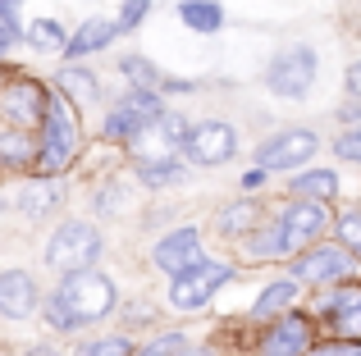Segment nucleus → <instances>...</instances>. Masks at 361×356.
I'll use <instances>...</instances> for the list:
<instances>
[{
  "instance_id": "nucleus-14",
  "label": "nucleus",
  "mask_w": 361,
  "mask_h": 356,
  "mask_svg": "<svg viewBox=\"0 0 361 356\" xmlns=\"http://www.w3.org/2000/svg\"><path fill=\"white\" fill-rule=\"evenodd\" d=\"M298 247H302L298 233L283 220L261 224V229H252V238H247V256H256V260H288V256H298Z\"/></svg>"
},
{
  "instance_id": "nucleus-40",
  "label": "nucleus",
  "mask_w": 361,
  "mask_h": 356,
  "mask_svg": "<svg viewBox=\"0 0 361 356\" xmlns=\"http://www.w3.org/2000/svg\"><path fill=\"white\" fill-rule=\"evenodd\" d=\"M178 356H215V352H211V348H183Z\"/></svg>"
},
{
  "instance_id": "nucleus-19",
  "label": "nucleus",
  "mask_w": 361,
  "mask_h": 356,
  "mask_svg": "<svg viewBox=\"0 0 361 356\" xmlns=\"http://www.w3.org/2000/svg\"><path fill=\"white\" fill-rule=\"evenodd\" d=\"M178 18H183L192 32H220L224 27V5L220 0H183V5H178Z\"/></svg>"
},
{
  "instance_id": "nucleus-37",
  "label": "nucleus",
  "mask_w": 361,
  "mask_h": 356,
  "mask_svg": "<svg viewBox=\"0 0 361 356\" xmlns=\"http://www.w3.org/2000/svg\"><path fill=\"white\" fill-rule=\"evenodd\" d=\"M265 183V174L261 170H252V174H243V192H247V187H261Z\"/></svg>"
},
{
  "instance_id": "nucleus-39",
  "label": "nucleus",
  "mask_w": 361,
  "mask_h": 356,
  "mask_svg": "<svg viewBox=\"0 0 361 356\" xmlns=\"http://www.w3.org/2000/svg\"><path fill=\"white\" fill-rule=\"evenodd\" d=\"M343 119H348V124H357V119H361V106H343Z\"/></svg>"
},
{
  "instance_id": "nucleus-21",
  "label": "nucleus",
  "mask_w": 361,
  "mask_h": 356,
  "mask_svg": "<svg viewBox=\"0 0 361 356\" xmlns=\"http://www.w3.org/2000/svg\"><path fill=\"white\" fill-rule=\"evenodd\" d=\"M298 297V284L293 279H279L261 293V302L252 306V320H270V315H288V302Z\"/></svg>"
},
{
  "instance_id": "nucleus-15",
  "label": "nucleus",
  "mask_w": 361,
  "mask_h": 356,
  "mask_svg": "<svg viewBox=\"0 0 361 356\" xmlns=\"http://www.w3.org/2000/svg\"><path fill=\"white\" fill-rule=\"evenodd\" d=\"M320 315L334 320V329L343 338H361V288H338L320 302Z\"/></svg>"
},
{
  "instance_id": "nucleus-31",
  "label": "nucleus",
  "mask_w": 361,
  "mask_h": 356,
  "mask_svg": "<svg viewBox=\"0 0 361 356\" xmlns=\"http://www.w3.org/2000/svg\"><path fill=\"white\" fill-rule=\"evenodd\" d=\"M183 348H188V338H183V333H160L156 343H147V348H142V352H133V356H178Z\"/></svg>"
},
{
  "instance_id": "nucleus-22",
  "label": "nucleus",
  "mask_w": 361,
  "mask_h": 356,
  "mask_svg": "<svg viewBox=\"0 0 361 356\" xmlns=\"http://www.w3.org/2000/svg\"><path fill=\"white\" fill-rule=\"evenodd\" d=\"M0 160L5 165H32L37 160V142L23 133V128H5V133H0Z\"/></svg>"
},
{
  "instance_id": "nucleus-1",
  "label": "nucleus",
  "mask_w": 361,
  "mask_h": 356,
  "mask_svg": "<svg viewBox=\"0 0 361 356\" xmlns=\"http://www.w3.org/2000/svg\"><path fill=\"white\" fill-rule=\"evenodd\" d=\"M115 306H119L115 284L97 269H82V274L60 279V288L46 297V320H51V329H82V324L106 320Z\"/></svg>"
},
{
  "instance_id": "nucleus-5",
  "label": "nucleus",
  "mask_w": 361,
  "mask_h": 356,
  "mask_svg": "<svg viewBox=\"0 0 361 356\" xmlns=\"http://www.w3.org/2000/svg\"><path fill=\"white\" fill-rule=\"evenodd\" d=\"M233 279V265L229 260H197L188 274H178V279H169V306L174 311H202L206 302H211L215 293H220L224 284Z\"/></svg>"
},
{
  "instance_id": "nucleus-26",
  "label": "nucleus",
  "mask_w": 361,
  "mask_h": 356,
  "mask_svg": "<svg viewBox=\"0 0 361 356\" xmlns=\"http://www.w3.org/2000/svg\"><path fill=\"white\" fill-rule=\"evenodd\" d=\"M119 106H123V110H133V115H137V119H142V124H151V119H160V115H169V110H165V101H160V96H156V91H142V87H133V91H128V96H123V101H119Z\"/></svg>"
},
{
  "instance_id": "nucleus-11",
  "label": "nucleus",
  "mask_w": 361,
  "mask_h": 356,
  "mask_svg": "<svg viewBox=\"0 0 361 356\" xmlns=\"http://www.w3.org/2000/svg\"><path fill=\"white\" fill-rule=\"evenodd\" d=\"M151 260H156V269H165L169 279L188 274V269L202 260V233H197V229H174L169 238H160V242H156Z\"/></svg>"
},
{
  "instance_id": "nucleus-30",
  "label": "nucleus",
  "mask_w": 361,
  "mask_h": 356,
  "mask_svg": "<svg viewBox=\"0 0 361 356\" xmlns=\"http://www.w3.org/2000/svg\"><path fill=\"white\" fill-rule=\"evenodd\" d=\"M64 96H69V91H73V96H82V101H92V96H97V78H92V73H82V69H64Z\"/></svg>"
},
{
  "instance_id": "nucleus-29",
  "label": "nucleus",
  "mask_w": 361,
  "mask_h": 356,
  "mask_svg": "<svg viewBox=\"0 0 361 356\" xmlns=\"http://www.w3.org/2000/svg\"><path fill=\"white\" fill-rule=\"evenodd\" d=\"M55 201H60V192H55L51 183H37V187H27V192L18 196V205H23L27 215H42V210H51Z\"/></svg>"
},
{
  "instance_id": "nucleus-35",
  "label": "nucleus",
  "mask_w": 361,
  "mask_h": 356,
  "mask_svg": "<svg viewBox=\"0 0 361 356\" xmlns=\"http://www.w3.org/2000/svg\"><path fill=\"white\" fill-rule=\"evenodd\" d=\"M307 356H361V343H325V348H316Z\"/></svg>"
},
{
  "instance_id": "nucleus-8",
  "label": "nucleus",
  "mask_w": 361,
  "mask_h": 356,
  "mask_svg": "<svg viewBox=\"0 0 361 356\" xmlns=\"http://www.w3.org/2000/svg\"><path fill=\"white\" fill-rule=\"evenodd\" d=\"M357 274V256L338 242H316V247L298 251L293 260V284H343Z\"/></svg>"
},
{
  "instance_id": "nucleus-34",
  "label": "nucleus",
  "mask_w": 361,
  "mask_h": 356,
  "mask_svg": "<svg viewBox=\"0 0 361 356\" xmlns=\"http://www.w3.org/2000/svg\"><path fill=\"white\" fill-rule=\"evenodd\" d=\"M334 151H338V160L361 165V124H357V128H348V133L338 137V142H334Z\"/></svg>"
},
{
  "instance_id": "nucleus-36",
  "label": "nucleus",
  "mask_w": 361,
  "mask_h": 356,
  "mask_svg": "<svg viewBox=\"0 0 361 356\" xmlns=\"http://www.w3.org/2000/svg\"><path fill=\"white\" fill-rule=\"evenodd\" d=\"M348 96H353L357 106H361V60L353 64V69H348Z\"/></svg>"
},
{
  "instance_id": "nucleus-28",
  "label": "nucleus",
  "mask_w": 361,
  "mask_h": 356,
  "mask_svg": "<svg viewBox=\"0 0 361 356\" xmlns=\"http://www.w3.org/2000/svg\"><path fill=\"white\" fill-rule=\"evenodd\" d=\"M334 233H338V247H348L353 256H361V210H348L334 220Z\"/></svg>"
},
{
  "instance_id": "nucleus-10",
  "label": "nucleus",
  "mask_w": 361,
  "mask_h": 356,
  "mask_svg": "<svg viewBox=\"0 0 361 356\" xmlns=\"http://www.w3.org/2000/svg\"><path fill=\"white\" fill-rule=\"evenodd\" d=\"M46 106H51V96H46V87L37 78H14L0 91V119L9 128H23V133L46 119Z\"/></svg>"
},
{
  "instance_id": "nucleus-9",
  "label": "nucleus",
  "mask_w": 361,
  "mask_h": 356,
  "mask_svg": "<svg viewBox=\"0 0 361 356\" xmlns=\"http://www.w3.org/2000/svg\"><path fill=\"white\" fill-rule=\"evenodd\" d=\"M183 155L192 165H202V170H211V165H229L233 155H238V133H233L224 119H206V124L188 128Z\"/></svg>"
},
{
  "instance_id": "nucleus-25",
  "label": "nucleus",
  "mask_w": 361,
  "mask_h": 356,
  "mask_svg": "<svg viewBox=\"0 0 361 356\" xmlns=\"http://www.w3.org/2000/svg\"><path fill=\"white\" fill-rule=\"evenodd\" d=\"M123 73L133 78V87H142V91H156L160 82H165V73L156 69L151 60H142V55H123V64H119Z\"/></svg>"
},
{
  "instance_id": "nucleus-7",
  "label": "nucleus",
  "mask_w": 361,
  "mask_h": 356,
  "mask_svg": "<svg viewBox=\"0 0 361 356\" xmlns=\"http://www.w3.org/2000/svg\"><path fill=\"white\" fill-rule=\"evenodd\" d=\"M311 155H320V137L311 128H283L270 142L256 146V170L261 174H293L302 165H311Z\"/></svg>"
},
{
  "instance_id": "nucleus-17",
  "label": "nucleus",
  "mask_w": 361,
  "mask_h": 356,
  "mask_svg": "<svg viewBox=\"0 0 361 356\" xmlns=\"http://www.w3.org/2000/svg\"><path fill=\"white\" fill-rule=\"evenodd\" d=\"M110 37H115V23H110V18H87V23H82L78 32H69L64 60H82V55L101 51V46H110Z\"/></svg>"
},
{
  "instance_id": "nucleus-32",
  "label": "nucleus",
  "mask_w": 361,
  "mask_h": 356,
  "mask_svg": "<svg viewBox=\"0 0 361 356\" xmlns=\"http://www.w3.org/2000/svg\"><path fill=\"white\" fill-rule=\"evenodd\" d=\"M147 9H151V0H123V14L115 18V32H133L147 18Z\"/></svg>"
},
{
  "instance_id": "nucleus-6",
  "label": "nucleus",
  "mask_w": 361,
  "mask_h": 356,
  "mask_svg": "<svg viewBox=\"0 0 361 356\" xmlns=\"http://www.w3.org/2000/svg\"><path fill=\"white\" fill-rule=\"evenodd\" d=\"M183 137H188V124H183V115H160V119H151V124H142V133L128 142V151H133V165H137V170L174 165V151L183 146Z\"/></svg>"
},
{
  "instance_id": "nucleus-16",
  "label": "nucleus",
  "mask_w": 361,
  "mask_h": 356,
  "mask_svg": "<svg viewBox=\"0 0 361 356\" xmlns=\"http://www.w3.org/2000/svg\"><path fill=\"white\" fill-rule=\"evenodd\" d=\"M279 220L298 233V242H311L325 229H334V215L325 210V201H288V210H283Z\"/></svg>"
},
{
  "instance_id": "nucleus-18",
  "label": "nucleus",
  "mask_w": 361,
  "mask_h": 356,
  "mask_svg": "<svg viewBox=\"0 0 361 356\" xmlns=\"http://www.w3.org/2000/svg\"><path fill=\"white\" fill-rule=\"evenodd\" d=\"M293 201H329V196L338 192V174L334 170H307L293 178Z\"/></svg>"
},
{
  "instance_id": "nucleus-3",
  "label": "nucleus",
  "mask_w": 361,
  "mask_h": 356,
  "mask_svg": "<svg viewBox=\"0 0 361 356\" xmlns=\"http://www.w3.org/2000/svg\"><path fill=\"white\" fill-rule=\"evenodd\" d=\"M101 247H106V242H101V229H92V224H82V220H69V224H60V229L51 233V242H46V265H51L60 279L82 274V269L97 265Z\"/></svg>"
},
{
  "instance_id": "nucleus-23",
  "label": "nucleus",
  "mask_w": 361,
  "mask_h": 356,
  "mask_svg": "<svg viewBox=\"0 0 361 356\" xmlns=\"http://www.w3.org/2000/svg\"><path fill=\"white\" fill-rule=\"evenodd\" d=\"M137 133H142V119L133 115V110H123V106H115L110 119L101 124V137H106V142H133Z\"/></svg>"
},
{
  "instance_id": "nucleus-13",
  "label": "nucleus",
  "mask_w": 361,
  "mask_h": 356,
  "mask_svg": "<svg viewBox=\"0 0 361 356\" xmlns=\"http://www.w3.org/2000/svg\"><path fill=\"white\" fill-rule=\"evenodd\" d=\"M42 306V293H37V279L27 269H5L0 274V315L5 320H27Z\"/></svg>"
},
{
  "instance_id": "nucleus-33",
  "label": "nucleus",
  "mask_w": 361,
  "mask_h": 356,
  "mask_svg": "<svg viewBox=\"0 0 361 356\" xmlns=\"http://www.w3.org/2000/svg\"><path fill=\"white\" fill-rule=\"evenodd\" d=\"M183 178V170L178 165H156V170H137V183H147V187H169V183H178Z\"/></svg>"
},
{
  "instance_id": "nucleus-4",
  "label": "nucleus",
  "mask_w": 361,
  "mask_h": 356,
  "mask_svg": "<svg viewBox=\"0 0 361 356\" xmlns=\"http://www.w3.org/2000/svg\"><path fill=\"white\" fill-rule=\"evenodd\" d=\"M316 69H320L316 46H283L265 69V87L283 101H302L311 91V82H316Z\"/></svg>"
},
{
  "instance_id": "nucleus-24",
  "label": "nucleus",
  "mask_w": 361,
  "mask_h": 356,
  "mask_svg": "<svg viewBox=\"0 0 361 356\" xmlns=\"http://www.w3.org/2000/svg\"><path fill=\"white\" fill-rule=\"evenodd\" d=\"M23 37L32 46H42V51H64V46H69V37H64V27L55 23V18H37V23H27Z\"/></svg>"
},
{
  "instance_id": "nucleus-27",
  "label": "nucleus",
  "mask_w": 361,
  "mask_h": 356,
  "mask_svg": "<svg viewBox=\"0 0 361 356\" xmlns=\"http://www.w3.org/2000/svg\"><path fill=\"white\" fill-rule=\"evenodd\" d=\"M78 356H133V343L123 338V333H106V338H92L82 343Z\"/></svg>"
},
{
  "instance_id": "nucleus-20",
  "label": "nucleus",
  "mask_w": 361,
  "mask_h": 356,
  "mask_svg": "<svg viewBox=\"0 0 361 356\" xmlns=\"http://www.w3.org/2000/svg\"><path fill=\"white\" fill-rule=\"evenodd\" d=\"M252 229H256V205L247 201V196L215 215V233H220V238H243V233H252Z\"/></svg>"
},
{
  "instance_id": "nucleus-12",
  "label": "nucleus",
  "mask_w": 361,
  "mask_h": 356,
  "mask_svg": "<svg viewBox=\"0 0 361 356\" xmlns=\"http://www.w3.org/2000/svg\"><path fill=\"white\" fill-rule=\"evenodd\" d=\"M311 352V320L307 315H279L261 338V356H307Z\"/></svg>"
},
{
  "instance_id": "nucleus-38",
  "label": "nucleus",
  "mask_w": 361,
  "mask_h": 356,
  "mask_svg": "<svg viewBox=\"0 0 361 356\" xmlns=\"http://www.w3.org/2000/svg\"><path fill=\"white\" fill-rule=\"evenodd\" d=\"M14 42H18V37H14V32H9V27H5V23H0V55H5V51H9V46H14Z\"/></svg>"
},
{
  "instance_id": "nucleus-2",
  "label": "nucleus",
  "mask_w": 361,
  "mask_h": 356,
  "mask_svg": "<svg viewBox=\"0 0 361 356\" xmlns=\"http://www.w3.org/2000/svg\"><path fill=\"white\" fill-rule=\"evenodd\" d=\"M82 151V128H78V110L73 101L64 96H51L46 106V119H42V142H37V165L42 174H64Z\"/></svg>"
}]
</instances>
